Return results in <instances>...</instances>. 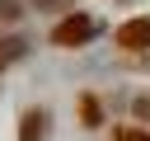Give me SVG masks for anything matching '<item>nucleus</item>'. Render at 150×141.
<instances>
[{
	"label": "nucleus",
	"instance_id": "obj_1",
	"mask_svg": "<svg viewBox=\"0 0 150 141\" xmlns=\"http://www.w3.org/2000/svg\"><path fill=\"white\" fill-rule=\"evenodd\" d=\"M94 33H98V24H94L89 14H66V19L52 28V42H56V47H84V42H94Z\"/></svg>",
	"mask_w": 150,
	"mask_h": 141
},
{
	"label": "nucleus",
	"instance_id": "obj_2",
	"mask_svg": "<svg viewBox=\"0 0 150 141\" xmlns=\"http://www.w3.org/2000/svg\"><path fill=\"white\" fill-rule=\"evenodd\" d=\"M117 47L145 52V47H150V14H141V19H127V24H117Z\"/></svg>",
	"mask_w": 150,
	"mask_h": 141
},
{
	"label": "nucleus",
	"instance_id": "obj_3",
	"mask_svg": "<svg viewBox=\"0 0 150 141\" xmlns=\"http://www.w3.org/2000/svg\"><path fill=\"white\" fill-rule=\"evenodd\" d=\"M47 127H52L47 108H28V113H23V127H19V141H42Z\"/></svg>",
	"mask_w": 150,
	"mask_h": 141
},
{
	"label": "nucleus",
	"instance_id": "obj_4",
	"mask_svg": "<svg viewBox=\"0 0 150 141\" xmlns=\"http://www.w3.org/2000/svg\"><path fill=\"white\" fill-rule=\"evenodd\" d=\"M80 118H84V127H98V122H103V113H98V99H94V94H80Z\"/></svg>",
	"mask_w": 150,
	"mask_h": 141
},
{
	"label": "nucleus",
	"instance_id": "obj_5",
	"mask_svg": "<svg viewBox=\"0 0 150 141\" xmlns=\"http://www.w3.org/2000/svg\"><path fill=\"white\" fill-rule=\"evenodd\" d=\"M117 141H150V132H136V127H122Z\"/></svg>",
	"mask_w": 150,
	"mask_h": 141
},
{
	"label": "nucleus",
	"instance_id": "obj_6",
	"mask_svg": "<svg viewBox=\"0 0 150 141\" xmlns=\"http://www.w3.org/2000/svg\"><path fill=\"white\" fill-rule=\"evenodd\" d=\"M0 19H19V5L14 0H0Z\"/></svg>",
	"mask_w": 150,
	"mask_h": 141
},
{
	"label": "nucleus",
	"instance_id": "obj_7",
	"mask_svg": "<svg viewBox=\"0 0 150 141\" xmlns=\"http://www.w3.org/2000/svg\"><path fill=\"white\" fill-rule=\"evenodd\" d=\"M136 113H141V118H150V99H136Z\"/></svg>",
	"mask_w": 150,
	"mask_h": 141
},
{
	"label": "nucleus",
	"instance_id": "obj_8",
	"mask_svg": "<svg viewBox=\"0 0 150 141\" xmlns=\"http://www.w3.org/2000/svg\"><path fill=\"white\" fill-rule=\"evenodd\" d=\"M38 9H56V5H66V0H33Z\"/></svg>",
	"mask_w": 150,
	"mask_h": 141
},
{
	"label": "nucleus",
	"instance_id": "obj_9",
	"mask_svg": "<svg viewBox=\"0 0 150 141\" xmlns=\"http://www.w3.org/2000/svg\"><path fill=\"white\" fill-rule=\"evenodd\" d=\"M0 70H5V52H0Z\"/></svg>",
	"mask_w": 150,
	"mask_h": 141
}]
</instances>
